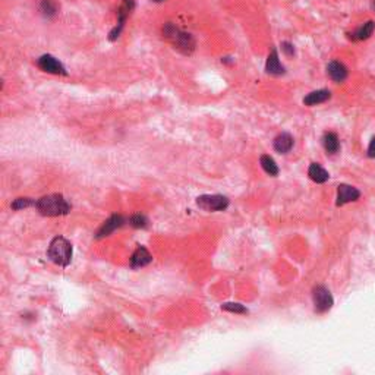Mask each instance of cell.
<instances>
[{"mask_svg": "<svg viewBox=\"0 0 375 375\" xmlns=\"http://www.w3.org/2000/svg\"><path fill=\"white\" fill-rule=\"evenodd\" d=\"M222 309H224V311H229V312H233V314H248V309H246L245 306L240 304H236V302H227V304H223Z\"/></svg>", "mask_w": 375, "mask_h": 375, "instance_id": "7402d4cb", "label": "cell"}, {"mask_svg": "<svg viewBox=\"0 0 375 375\" xmlns=\"http://www.w3.org/2000/svg\"><path fill=\"white\" fill-rule=\"evenodd\" d=\"M37 65L41 70H44L47 73H53V75H68V72L65 69V66L59 62L58 59L51 55H43L37 59Z\"/></svg>", "mask_w": 375, "mask_h": 375, "instance_id": "52a82bcc", "label": "cell"}, {"mask_svg": "<svg viewBox=\"0 0 375 375\" xmlns=\"http://www.w3.org/2000/svg\"><path fill=\"white\" fill-rule=\"evenodd\" d=\"M259 163H261L262 170H264L267 175H270V176L279 175V166L276 164V162H274V158H273V157H270V155H267V154H264V155H261Z\"/></svg>", "mask_w": 375, "mask_h": 375, "instance_id": "d6986e66", "label": "cell"}, {"mask_svg": "<svg viewBox=\"0 0 375 375\" xmlns=\"http://www.w3.org/2000/svg\"><path fill=\"white\" fill-rule=\"evenodd\" d=\"M368 155L371 157V158H374L375 157V137L371 140L369 142V147H368Z\"/></svg>", "mask_w": 375, "mask_h": 375, "instance_id": "cb8c5ba5", "label": "cell"}, {"mask_svg": "<svg viewBox=\"0 0 375 375\" xmlns=\"http://www.w3.org/2000/svg\"><path fill=\"white\" fill-rule=\"evenodd\" d=\"M35 208L40 211V214L47 217H58V216H66L72 208L68 199L60 194H51L46 195L43 198L37 199Z\"/></svg>", "mask_w": 375, "mask_h": 375, "instance_id": "6da1fadb", "label": "cell"}, {"mask_svg": "<svg viewBox=\"0 0 375 375\" xmlns=\"http://www.w3.org/2000/svg\"><path fill=\"white\" fill-rule=\"evenodd\" d=\"M40 12L41 15L47 18V19H51L58 15L59 6L56 3V0H41L40 3Z\"/></svg>", "mask_w": 375, "mask_h": 375, "instance_id": "e0dca14e", "label": "cell"}, {"mask_svg": "<svg viewBox=\"0 0 375 375\" xmlns=\"http://www.w3.org/2000/svg\"><path fill=\"white\" fill-rule=\"evenodd\" d=\"M72 244L66 237L63 236H56L53 237V240L50 242L48 245V251H47V255L48 258L58 264L60 267H68L72 261Z\"/></svg>", "mask_w": 375, "mask_h": 375, "instance_id": "3957f363", "label": "cell"}, {"mask_svg": "<svg viewBox=\"0 0 375 375\" xmlns=\"http://www.w3.org/2000/svg\"><path fill=\"white\" fill-rule=\"evenodd\" d=\"M374 8H375V0H374Z\"/></svg>", "mask_w": 375, "mask_h": 375, "instance_id": "484cf974", "label": "cell"}, {"mask_svg": "<svg viewBox=\"0 0 375 375\" xmlns=\"http://www.w3.org/2000/svg\"><path fill=\"white\" fill-rule=\"evenodd\" d=\"M331 97V93L328 90H318V91H312L309 93L304 98V104L306 105H316L321 103H326L328 98Z\"/></svg>", "mask_w": 375, "mask_h": 375, "instance_id": "5bb4252c", "label": "cell"}, {"mask_svg": "<svg viewBox=\"0 0 375 375\" xmlns=\"http://www.w3.org/2000/svg\"><path fill=\"white\" fill-rule=\"evenodd\" d=\"M35 199L33 198H16L11 204V207L13 210H23V208H28V207H35Z\"/></svg>", "mask_w": 375, "mask_h": 375, "instance_id": "44dd1931", "label": "cell"}, {"mask_svg": "<svg viewBox=\"0 0 375 375\" xmlns=\"http://www.w3.org/2000/svg\"><path fill=\"white\" fill-rule=\"evenodd\" d=\"M135 9V0H122L120 6L117 8V23L116 26L110 31L109 34V40L110 41H115L119 38V35L122 34L123 31V26L128 21L129 15L132 13V11Z\"/></svg>", "mask_w": 375, "mask_h": 375, "instance_id": "277c9868", "label": "cell"}, {"mask_svg": "<svg viewBox=\"0 0 375 375\" xmlns=\"http://www.w3.org/2000/svg\"><path fill=\"white\" fill-rule=\"evenodd\" d=\"M293 137L287 132H283L280 135L276 137L274 140V150L281 154H287L293 148Z\"/></svg>", "mask_w": 375, "mask_h": 375, "instance_id": "7c38bea8", "label": "cell"}, {"mask_svg": "<svg viewBox=\"0 0 375 375\" xmlns=\"http://www.w3.org/2000/svg\"><path fill=\"white\" fill-rule=\"evenodd\" d=\"M281 50L287 55V56H293L294 55V48H293V44L290 43H287V41H284V43H281Z\"/></svg>", "mask_w": 375, "mask_h": 375, "instance_id": "603a6c76", "label": "cell"}, {"mask_svg": "<svg viewBox=\"0 0 375 375\" xmlns=\"http://www.w3.org/2000/svg\"><path fill=\"white\" fill-rule=\"evenodd\" d=\"M323 145L326 148L327 154H336L340 150V141L339 137L334 132H327L323 137Z\"/></svg>", "mask_w": 375, "mask_h": 375, "instance_id": "2e32d148", "label": "cell"}, {"mask_svg": "<svg viewBox=\"0 0 375 375\" xmlns=\"http://www.w3.org/2000/svg\"><path fill=\"white\" fill-rule=\"evenodd\" d=\"M163 35L183 55H191L195 50V40L194 37L188 33L180 31L177 26L172 22H167L163 26Z\"/></svg>", "mask_w": 375, "mask_h": 375, "instance_id": "7a4b0ae2", "label": "cell"}, {"mask_svg": "<svg viewBox=\"0 0 375 375\" xmlns=\"http://www.w3.org/2000/svg\"><path fill=\"white\" fill-rule=\"evenodd\" d=\"M328 76L334 82H343L347 78V68L341 62H330L327 66Z\"/></svg>", "mask_w": 375, "mask_h": 375, "instance_id": "8fae6325", "label": "cell"}, {"mask_svg": "<svg viewBox=\"0 0 375 375\" xmlns=\"http://www.w3.org/2000/svg\"><path fill=\"white\" fill-rule=\"evenodd\" d=\"M308 175L316 183H324V182H327L328 179H330V175H328L327 170L324 167H321L318 163H312L309 166Z\"/></svg>", "mask_w": 375, "mask_h": 375, "instance_id": "9a60e30c", "label": "cell"}, {"mask_svg": "<svg viewBox=\"0 0 375 375\" xmlns=\"http://www.w3.org/2000/svg\"><path fill=\"white\" fill-rule=\"evenodd\" d=\"M375 30V22L374 21H368V22H365L362 26H359L353 34H352V38L353 40H366V38H369L372 33H374Z\"/></svg>", "mask_w": 375, "mask_h": 375, "instance_id": "ac0fdd59", "label": "cell"}, {"mask_svg": "<svg viewBox=\"0 0 375 375\" xmlns=\"http://www.w3.org/2000/svg\"><path fill=\"white\" fill-rule=\"evenodd\" d=\"M126 223H128V219H125L123 216H120V214H113V216H110V217L101 224V227H100V229L97 230V233H95V237H97V239H101V237H105V236H110L116 229L122 227V226H125Z\"/></svg>", "mask_w": 375, "mask_h": 375, "instance_id": "ba28073f", "label": "cell"}, {"mask_svg": "<svg viewBox=\"0 0 375 375\" xmlns=\"http://www.w3.org/2000/svg\"><path fill=\"white\" fill-rule=\"evenodd\" d=\"M265 70L269 72L270 75H281V73H284V68L280 63V59H279L276 48L271 50V53L269 55L267 63H265Z\"/></svg>", "mask_w": 375, "mask_h": 375, "instance_id": "4fadbf2b", "label": "cell"}, {"mask_svg": "<svg viewBox=\"0 0 375 375\" xmlns=\"http://www.w3.org/2000/svg\"><path fill=\"white\" fill-rule=\"evenodd\" d=\"M152 2H157V3H162V2H164V0H152Z\"/></svg>", "mask_w": 375, "mask_h": 375, "instance_id": "d4e9b609", "label": "cell"}, {"mask_svg": "<svg viewBox=\"0 0 375 375\" xmlns=\"http://www.w3.org/2000/svg\"><path fill=\"white\" fill-rule=\"evenodd\" d=\"M128 223L132 227H137V229H144L148 226V219L144 216V214H133L132 217H129Z\"/></svg>", "mask_w": 375, "mask_h": 375, "instance_id": "ffe728a7", "label": "cell"}, {"mask_svg": "<svg viewBox=\"0 0 375 375\" xmlns=\"http://www.w3.org/2000/svg\"><path fill=\"white\" fill-rule=\"evenodd\" d=\"M197 204L205 211H223L229 207V199L224 195H201L197 198Z\"/></svg>", "mask_w": 375, "mask_h": 375, "instance_id": "5b68a950", "label": "cell"}, {"mask_svg": "<svg viewBox=\"0 0 375 375\" xmlns=\"http://www.w3.org/2000/svg\"><path fill=\"white\" fill-rule=\"evenodd\" d=\"M151 261L152 255L148 252V249L145 246H138L130 257V265L132 269H141V267L148 265Z\"/></svg>", "mask_w": 375, "mask_h": 375, "instance_id": "9c48e42d", "label": "cell"}, {"mask_svg": "<svg viewBox=\"0 0 375 375\" xmlns=\"http://www.w3.org/2000/svg\"><path fill=\"white\" fill-rule=\"evenodd\" d=\"M312 299H314L316 312H327V311L331 309V306L334 304L331 293L324 286H316L314 292H312Z\"/></svg>", "mask_w": 375, "mask_h": 375, "instance_id": "8992f818", "label": "cell"}, {"mask_svg": "<svg viewBox=\"0 0 375 375\" xmlns=\"http://www.w3.org/2000/svg\"><path fill=\"white\" fill-rule=\"evenodd\" d=\"M361 197V192L351 185H340L337 189V205H344L347 202L356 201Z\"/></svg>", "mask_w": 375, "mask_h": 375, "instance_id": "30bf717a", "label": "cell"}]
</instances>
